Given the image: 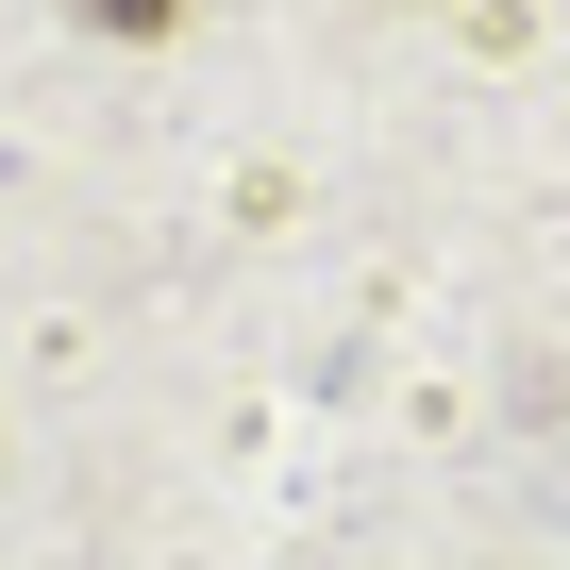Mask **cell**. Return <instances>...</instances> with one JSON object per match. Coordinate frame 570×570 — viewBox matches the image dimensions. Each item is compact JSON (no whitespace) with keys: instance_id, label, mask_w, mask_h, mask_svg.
<instances>
[{"instance_id":"6da1fadb","label":"cell","mask_w":570,"mask_h":570,"mask_svg":"<svg viewBox=\"0 0 570 570\" xmlns=\"http://www.w3.org/2000/svg\"><path fill=\"white\" fill-rule=\"evenodd\" d=\"M68 18H85V35H118V51H151V35H185V18H202V0H68Z\"/></svg>"}]
</instances>
